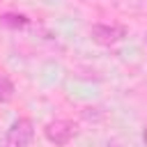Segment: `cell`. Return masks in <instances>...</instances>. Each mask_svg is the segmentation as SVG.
Masks as SVG:
<instances>
[{
	"label": "cell",
	"mask_w": 147,
	"mask_h": 147,
	"mask_svg": "<svg viewBox=\"0 0 147 147\" xmlns=\"http://www.w3.org/2000/svg\"><path fill=\"white\" fill-rule=\"evenodd\" d=\"M32 138H34V122L30 117H18L5 131L2 147H30Z\"/></svg>",
	"instance_id": "6da1fadb"
},
{
	"label": "cell",
	"mask_w": 147,
	"mask_h": 147,
	"mask_svg": "<svg viewBox=\"0 0 147 147\" xmlns=\"http://www.w3.org/2000/svg\"><path fill=\"white\" fill-rule=\"evenodd\" d=\"M129 34V28L126 25H122V23H96V25H92V30H90V37H92V41H96V44H101V46H115V44H119L124 37Z\"/></svg>",
	"instance_id": "7a4b0ae2"
},
{
	"label": "cell",
	"mask_w": 147,
	"mask_h": 147,
	"mask_svg": "<svg viewBox=\"0 0 147 147\" xmlns=\"http://www.w3.org/2000/svg\"><path fill=\"white\" fill-rule=\"evenodd\" d=\"M44 136H46L48 142L62 147V145H67V142L76 136V124L69 122V119H51V122L44 126Z\"/></svg>",
	"instance_id": "3957f363"
},
{
	"label": "cell",
	"mask_w": 147,
	"mask_h": 147,
	"mask_svg": "<svg viewBox=\"0 0 147 147\" xmlns=\"http://www.w3.org/2000/svg\"><path fill=\"white\" fill-rule=\"evenodd\" d=\"M14 92H16V87L9 80V76L0 74V103H9L14 99Z\"/></svg>",
	"instance_id": "277c9868"
},
{
	"label": "cell",
	"mask_w": 147,
	"mask_h": 147,
	"mask_svg": "<svg viewBox=\"0 0 147 147\" xmlns=\"http://www.w3.org/2000/svg\"><path fill=\"white\" fill-rule=\"evenodd\" d=\"M30 21L25 18V16H21V14H2L0 16V25H7V28H25Z\"/></svg>",
	"instance_id": "5b68a950"
},
{
	"label": "cell",
	"mask_w": 147,
	"mask_h": 147,
	"mask_svg": "<svg viewBox=\"0 0 147 147\" xmlns=\"http://www.w3.org/2000/svg\"><path fill=\"white\" fill-rule=\"evenodd\" d=\"M142 142H145V147H147V124L142 126Z\"/></svg>",
	"instance_id": "8992f818"
},
{
	"label": "cell",
	"mask_w": 147,
	"mask_h": 147,
	"mask_svg": "<svg viewBox=\"0 0 147 147\" xmlns=\"http://www.w3.org/2000/svg\"><path fill=\"white\" fill-rule=\"evenodd\" d=\"M145 44H147V34H145Z\"/></svg>",
	"instance_id": "52a82bcc"
}]
</instances>
